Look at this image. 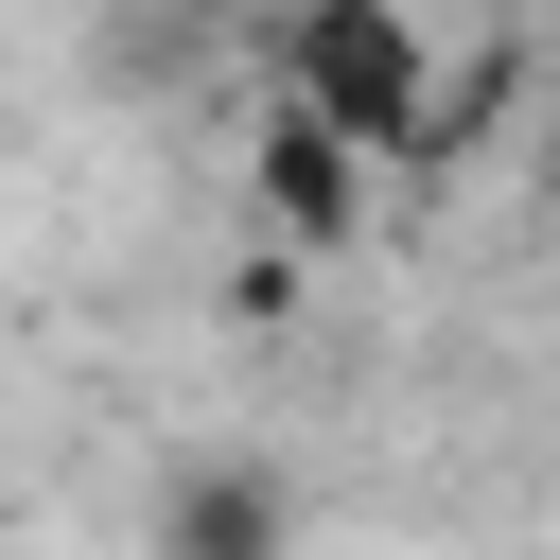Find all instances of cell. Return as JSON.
<instances>
[{"mask_svg": "<svg viewBox=\"0 0 560 560\" xmlns=\"http://www.w3.org/2000/svg\"><path fill=\"white\" fill-rule=\"evenodd\" d=\"M280 105L350 158H420L438 140V70H420V18L402 0H298L280 18Z\"/></svg>", "mask_w": 560, "mask_h": 560, "instance_id": "1", "label": "cell"}, {"mask_svg": "<svg viewBox=\"0 0 560 560\" xmlns=\"http://www.w3.org/2000/svg\"><path fill=\"white\" fill-rule=\"evenodd\" d=\"M175 560H262V508H245V490H192V525H175Z\"/></svg>", "mask_w": 560, "mask_h": 560, "instance_id": "3", "label": "cell"}, {"mask_svg": "<svg viewBox=\"0 0 560 560\" xmlns=\"http://www.w3.org/2000/svg\"><path fill=\"white\" fill-rule=\"evenodd\" d=\"M350 175H368V158H350V140H315V122H298V105H262V210H280V228H298V245H315V228H332V210H350Z\"/></svg>", "mask_w": 560, "mask_h": 560, "instance_id": "2", "label": "cell"}]
</instances>
